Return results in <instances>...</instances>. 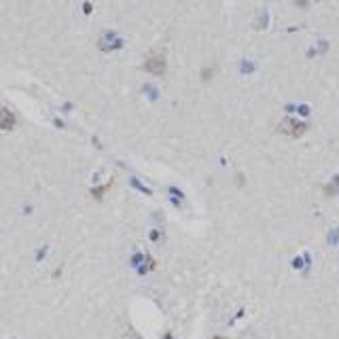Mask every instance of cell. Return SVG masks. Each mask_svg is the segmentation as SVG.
<instances>
[{
    "label": "cell",
    "mask_w": 339,
    "mask_h": 339,
    "mask_svg": "<svg viewBox=\"0 0 339 339\" xmlns=\"http://www.w3.org/2000/svg\"><path fill=\"white\" fill-rule=\"evenodd\" d=\"M278 131L284 136H290V138H301L307 131V123L288 117V119H282V123L278 125Z\"/></svg>",
    "instance_id": "1"
},
{
    "label": "cell",
    "mask_w": 339,
    "mask_h": 339,
    "mask_svg": "<svg viewBox=\"0 0 339 339\" xmlns=\"http://www.w3.org/2000/svg\"><path fill=\"white\" fill-rule=\"evenodd\" d=\"M142 70L150 72V74H161L165 72V55L163 53H153V55H148L146 62L142 64Z\"/></svg>",
    "instance_id": "2"
},
{
    "label": "cell",
    "mask_w": 339,
    "mask_h": 339,
    "mask_svg": "<svg viewBox=\"0 0 339 339\" xmlns=\"http://www.w3.org/2000/svg\"><path fill=\"white\" fill-rule=\"evenodd\" d=\"M15 123H17L15 115L5 106L3 110H0V131H11V129H15Z\"/></svg>",
    "instance_id": "3"
},
{
    "label": "cell",
    "mask_w": 339,
    "mask_h": 339,
    "mask_svg": "<svg viewBox=\"0 0 339 339\" xmlns=\"http://www.w3.org/2000/svg\"><path fill=\"white\" fill-rule=\"evenodd\" d=\"M110 187H112V181H108V185H104V187H98V189H93V197H96V200L100 202L102 200V197H104L106 193H108V189H110Z\"/></svg>",
    "instance_id": "4"
},
{
    "label": "cell",
    "mask_w": 339,
    "mask_h": 339,
    "mask_svg": "<svg viewBox=\"0 0 339 339\" xmlns=\"http://www.w3.org/2000/svg\"><path fill=\"white\" fill-rule=\"evenodd\" d=\"M163 339H172V335H169V333H167V335H165V337H163Z\"/></svg>",
    "instance_id": "5"
},
{
    "label": "cell",
    "mask_w": 339,
    "mask_h": 339,
    "mask_svg": "<svg viewBox=\"0 0 339 339\" xmlns=\"http://www.w3.org/2000/svg\"><path fill=\"white\" fill-rule=\"evenodd\" d=\"M214 339H225V337H214Z\"/></svg>",
    "instance_id": "6"
}]
</instances>
